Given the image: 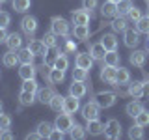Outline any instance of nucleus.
<instances>
[{
    "instance_id": "52",
    "label": "nucleus",
    "mask_w": 149,
    "mask_h": 140,
    "mask_svg": "<svg viewBox=\"0 0 149 140\" xmlns=\"http://www.w3.org/2000/svg\"><path fill=\"white\" fill-rule=\"evenodd\" d=\"M6 37H8L6 28H0V43H2V41H6Z\"/></svg>"
},
{
    "instance_id": "46",
    "label": "nucleus",
    "mask_w": 149,
    "mask_h": 140,
    "mask_svg": "<svg viewBox=\"0 0 149 140\" xmlns=\"http://www.w3.org/2000/svg\"><path fill=\"white\" fill-rule=\"evenodd\" d=\"M11 22V15L6 11H0V28H8Z\"/></svg>"
},
{
    "instance_id": "29",
    "label": "nucleus",
    "mask_w": 149,
    "mask_h": 140,
    "mask_svg": "<svg viewBox=\"0 0 149 140\" xmlns=\"http://www.w3.org/2000/svg\"><path fill=\"white\" fill-rule=\"evenodd\" d=\"M17 54H19V62H21V64H34L36 54L32 52L28 47H26V49H22V47H21V49L17 50Z\"/></svg>"
},
{
    "instance_id": "13",
    "label": "nucleus",
    "mask_w": 149,
    "mask_h": 140,
    "mask_svg": "<svg viewBox=\"0 0 149 140\" xmlns=\"http://www.w3.org/2000/svg\"><path fill=\"white\" fill-rule=\"evenodd\" d=\"M78 108H80V99L69 93V95L63 99V112H67V114H74Z\"/></svg>"
},
{
    "instance_id": "4",
    "label": "nucleus",
    "mask_w": 149,
    "mask_h": 140,
    "mask_svg": "<svg viewBox=\"0 0 149 140\" xmlns=\"http://www.w3.org/2000/svg\"><path fill=\"white\" fill-rule=\"evenodd\" d=\"M54 127L56 129H60V131H63V133H69L73 127V118H71V114H67V112H58V116H56V120H54Z\"/></svg>"
},
{
    "instance_id": "14",
    "label": "nucleus",
    "mask_w": 149,
    "mask_h": 140,
    "mask_svg": "<svg viewBox=\"0 0 149 140\" xmlns=\"http://www.w3.org/2000/svg\"><path fill=\"white\" fill-rule=\"evenodd\" d=\"M28 49H30L36 56H45V54H49V47L45 45L43 39H32L30 43H28Z\"/></svg>"
},
{
    "instance_id": "37",
    "label": "nucleus",
    "mask_w": 149,
    "mask_h": 140,
    "mask_svg": "<svg viewBox=\"0 0 149 140\" xmlns=\"http://www.w3.org/2000/svg\"><path fill=\"white\" fill-rule=\"evenodd\" d=\"M106 65H114V67H118L119 65V54H118V50H106V54H104V60H102Z\"/></svg>"
},
{
    "instance_id": "36",
    "label": "nucleus",
    "mask_w": 149,
    "mask_h": 140,
    "mask_svg": "<svg viewBox=\"0 0 149 140\" xmlns=\"http://www.w3.org/2000/svg\"><path fill=\"white\" fill-rule=\"evenodd\" d=\"M11 6H13V9H15L17 13H26L28 9H30V6H32V0H13Z\"/></svg>"
},
{
    "instance_id": "44",
    "label": "nucleus",
    "mask_w": 149,
    "mask_h": 140,
    "mask_svg": "<svg viewBox=\"0 0 149 140\" xmlns=\"http://www.w3.org/2000/svg\"><path fill=\"white\" fill-rule=\"evenodd\" d=\"M142 17H143L142 15V9H140V8H134V6L130 8V11H129V15H127V19H129L130 22H134V24H136Z\"/></svg>"
},
{
    "instance_id": "47",
    "label": "nucleus",
    "mask_w": 149,
    "mask_h": 140,
    "mask_svg": "<svg viewBox=\"0 0 149 140\" xmlns=\"http://www.w3.org/2000/svg\"><path fill=\"white\" fill-rule=\"evenodd\" d=\"M99 6V0H82V8L88 9V11H91V9H95Z\"/></svg>"
},
{
    "instance_id": "56",
    "label": "nucleus",
    "mask_w": 149,
    "mask_h": 140,
    "mask_svg": "<svg viewBox=\"0 0 149 140\" xmlns=\"http://www.w3.org/2000/svg\"><path fill=\"white\" fill-rule=\"evenodd\" d=\"M4 2H8V0H0V4H4Z\"/></svg>"
},
{
    "instance_id": "19",
    "label": "nucleus",
    "mask_w": 149,
    "mask_h": 140,
    "mask_svg": "<svg viewBox=\"0 0 149 140\" xmlns=\"http://www.w3.org/2000/svg\"><path fill=\"white\" fill-rule=\"evenodd\" d=\"M2 64L6 65V67H15L17 64H21V62H19V54H17V50L8 49L6 52H4V56H2Z\"/></svg>"
},
{
    "instance_id": "49",
    "label": "nucleus",
    "mask_w": 149,
    "mask_h": 140,
    "mask_svg": "<svg viewBox=\"0 0 149 140\" xmlns=\"http://www.w3.org/2000/svg\"><path fill=\"white\" fill-rule=\"evenodd\" d=\"M65 136V133H63V131H60V129H52V133H50V138H52V140H62Z\"/></svg>"
},
{
    "instance_id": "54",
    "label": "nucleus",
    "mask_w": 149,
    "mask_h": 140,
    "mask_svg": "<svg viewBox=\"0 0 149 140\" xmlns=\"http://www.w3.org/2000/svg\"><path fill=\"white\" fill-rule=\"evenodd\" d=\"M2 112H4V103L0 101V114H2Z\"/></svg>"
},
{
    "instance_id": "30",
    "label": "nucleus",
    "mask_w": 149,
    "mask_h": 140,
    "mask_svg": "<svg viewBox=\"0 0 149 140\" xmlns=\"http://www.w3.org/2000/svg\"><path fill=\"white\" fill-rule=\"evenodd\" d=\"M86 134H88L86 127H82V125H78V123H73L71 131H69V136L73 140H82V138H86Z\"/></svg>"
},
{
    "instance_id": "27",
    "label": "nucleus",
    "mask_w": 149,
    "mask_h": 140,
    "mask_svg": "<svg viewBox=\"0 0 149 140\" xmlns=\"http://www.w3.org/2000/svg\"><path fill=\"white\" fill-rule=\"evenodd\" d=\"M56 52H58V56H56V60H54V65H52V67H58V69H62V71H65V69L69 67L67 54H65L63 50H60V49H56Z\"/></svg>"
},
{
    "instance_id": "6",
    "label": "nucleus",
    "mask_w": 149,
    "mask_h": 140,
    "mask_svg": "<svg viewBox=\"0 0 149 140\" xmlns=\"http://www.w3.org/2000/svg\"><path fill=\"white\" fill-rule=\"evenodd\" d=\"M80 110H82V118L88 121V120H97V118H99L101 106L97 105V101H90V103H86Z\"/></svg>"
},
{
    "instance_id": "11",
    "label": "nucleus",
    "mask_w": 149,
    "mask_h": 140,
    "mask_svg": "<svg viewBox=\"0 0 149 140\" xmlns=\"http://www.w3.org/2000/svg\"><path fill=\"white\" fill-rule=\"evenodd\" d=\"M129 62L134 65V67H140L142 69L143 65H146V62H147V52L146 50H132L130 52V56H129Z\"/></svg>"
},
{
    "instance_id": "45",
    "label": "nucleus",
    "mask_w": 149,
    "mask_h": 140,
    "mask_svg": "<svg viewBox=\"0 0 149 140\" xmlns=\"http://www.w3.org/2000/svg\"><path fill=\"white\" fill-rule=\"evenodd\" d=\"M0 127H2L4 131L11 127V116H9V114H4V112L0 114Z\"/></svg>"
},
{
    "instance_id": "57",
    "label": "nucleus",
    "mask_w": 149,
    "mask_h": 140,
    "mask_svg": "<svg viewBox=\"0 0 149 140\" xmlns=\"http://www.w3.org/2000/svg\"><path fill=\"white\" fill-rule=\"evenodd\" d=\"M147 52H149V41H147Z\"/></svg>"
},
{
    "instance_id": "43",
    "label": "nucleus",
    "mask_w": 149,
    "mask_h": 140,
    "mask_svg": "<svg viewBox=\"0 0 149 140\" xmlns=\"http://www.w3.org/2000/svg\"><path fill=\"white\" fill-rule=\"evenodd\" d=\"M136 30L140 32V34H149V17H142L140 21L136 22Z\"/></svg>"
},
{
    "instance_id": "2",
    "label": "nucleus",
    "mask_w": 149,
    "mask_h": 140,
    "mask_svg": "<svg viewBox=\"0 0 149 140\" xmlns=\"http://www.w3.org/2000/svg\"><path fill=\"white\" fill-rule=\"evenodd\" d=\"M104 136L110 140H118L121 138V123L116 118H110L104 123Z\"/></svg>"
},
{
    "instance_id": "26",
    "label": "nucleus",
    "mask_w": 149,
    "mask_h": 140,
    "mask_svg": "<svg viewBox=\"0 0 149 140\" xmlns=\"http://www.w3.org/2000/svg\"><path fill=\"white\" fill-rule=\"evenodd\" d=\"M101 43L104 45L106 50H118V37L114 34H104L101 37Z\"/></svg>"
},
{
    "instance_id": "18",
    "label": "nucleus",
    "mask_w": 149,
    "mask_h": 140,
    "mask_svg": "<svg viewBox=\"0 0 149 140\" xmlns=\"http://www.w3.org/2000/svg\"><path fill=\"white\" fill-rule=\"evenodd\" d=\"M127 93L132 99H140L143 97V82L142 80H134V82H129V90Z\"/></svg>"
},
{
    "instance_id": "60",
    "label": "nucleus",
    "mask_w": 149,
    "mask_h": 140,
    "mask_svg": "<svg viewBox=\"0 0 149 140\" xmlns=\"http://www.w3.org/2000/svg\"><path fill=\"white\" fill-rule=\"evenodd\" d=\"M146 2H147V4H149V0H146Z\"/></svg>"
},
{
    "instance_id": "51",
    "label": "nucleus",
    "mask_w": 149,
    "mask_h": 140,
    "mask_svg": "<svg viewBox=\"0 0 149 140\" xmlns=\"http://www.w3.org/2000/svg\"><path fill=\"white\" fill-rule=\"evenodd\" d=\"M36 138H41V134L37 133V129L34 131V133H28L26 134V140H36Z\"/></svg>"
},
{
    "instance_id": "10",
    "label": "nucleus",
    "mask_w": 149,
    "mask_h": 140,
    "mask_svg": "<svg viewBox=\"0 0 149 140\" xmlns=\"http://www.w3.org/2000/svg\"><path fill=\"white\" fill-rule=\"evenodd\" d=\"M93 62H95V60H93V56L90 52H78L77 58H74V65L86 69V71H90V69L93 67Z\"/></svg>"
},
{
    "instance_id": "55",
    "label": "nucleus",
    "mask_w": 149,
    "mask_h": 140,
    "mask_svg": "<svg viewBox=\"0 0 149 140\" xmlns=\"http://www.w3.org/2000/svg\"><path fill=\"white\" fill-rule=\"evenodd\" d=\"M2 133H4V129H2V127H0V138H2Z\"/></svg>"
},
{
    "instance_id": "40",
    "label": "nucleus",
    "mask_w": 149,
    "mask_h": 140,
    "mask_svg": "<svg viewBox=\"0 0 149 140\" xmlns=\"http://www.w3.org/2000/svg\"><path fill=\"white\" fill-rule=\"evenodd\" d=\"M134 123L142 125V127H147V125H149V110L143 108L138 116H134Z\"/></svg>"
},
{
    "instance_id": "33",
    "label": "nucleus",
    "mask_w": 149,
    "mask_h": 140,
    "mask_svg": "<svg viewBox=\"0 0 149 140\" xmlns=\"http://www.w3.org/2000/svg\"><path fill=\"white\" fill-rule=\"evenodd\" d=\"M52 129H54V125L49 123V121H39V123H37V133L41 134V138H50Z\"/></svg>"
},
{
    "instance_id": "61",
    "label": "nucleus",
    "mask_w": 149,
    "mask_h": 140,
    "mask_svg": "<svg viewBox=\"0 0 149 140\" xmlns=\"http://www.w3.org/2000/svg\"><path fill=\"white\" fill-rule=\"evenodd\" d=\"M147 36H149V34H147Z\"/></svg>"
},
{
    "instance_id": "21",
    "label": "nucleus",
    "mask_w": 149,
    "mask_h": 140,
    "mask_svg": "<svg viewBox=\"0 0 149 140\" xmlns=\"http://www.w3.org/2000/svg\"><path fill=\"white\" fill-rule=\"evenodd\" d=\"M47 78H49L50 84H62L65 80V71H62L58 67H52L49 71V75H47Z\"/></svg>"
},
{
    "instance_id": "7",
    "label": "nucleus",
    "mask_w": 149,
    "mask_h": 140,
    "mask_svg": "<svg viewBox=\"0 0 149 140\" xmlns=\"http://www.w3.org/2000/svg\"><path fill=\"white\" fill-rule=\"evenodd\" d=\"M123 43H125V47H129V49H136L140 45V32L134 30V28H127V30L123 32Z\"/></svg>"
},
{
    "instance_id": "25",
    "label": "nucleus",
    "mask_w": 149,
    "mask_h": 140,
    "mask_svg": "<svg viewBox=\"0 0 149 140\" xmlns=\"http://www.w3.org/2000/svg\"><path fill=\"white\" fill-rule=\"evenodd\" d=\"M36 97H37V101H39V103H43V105L47 103V105H49L50 99L54 97V90H52V88H41V90H37Z\"/></svg>"
},
{
    "instance_id": "39",
    "label": "nucleus",
    "mask_w": 149,
    "mask_h": 140,
    "mask_svg": "<svg viewBox=\"0 0 149 140\" xmlns=\"http://www.w3.org/2000/svg\"><path fill=\"white\" fill-rule=\"evenodd\" d=\"M21 90H26L30 93H37V90H39V84H37L36 78H28V80H22V88Z\"/></svg>"
},
{
    "instance_id": "24",
    "label": "nucleus",
    "mask_w": 149,
    "mask_h": 140,
    "mask_svg": "<svg viewBox=\"0 0 149 140\" xmlns=\"http://www.w3.org/2000/svg\"><path fill=\"white\" fill-rule=\"evenodd\" d=\"M90 54L93 56V60H104V54H106V49H104V45H102L101 41L93 43V45L90 47Z\"/></svg>"
},
{
    "instance_id": "41",
    "label": "nucleus",
    "mask_w": 149,
    "mask_h": 140,
    "mask_svg": "<svg viewBox=\"0 0 149 140\" xmlns=\"http://www.w3.org/2000/svg\"><path fill=\"white\" fill-rule=\"evenodd\" d=\"M129 138H132V140H142V138H143V127H142V125H136V123H134L132 127L129 129Z\"/></svg>"
},
{
    "instance_id": "59",
    "label": "nucleus",
    "mask_w": 149,
    "mask_h": 140,
    "mask_svg": "<svg viewBox=\"0 0 149 140\" xmlns=\"http://www.w3.org/2000/svg\"><path fill=\"white\" fill-rule=\"evenodd\" d=\"M147 17H149V9H147Z\"/></svg>"
},
{
    "instance_id": "58",
    "label": "nucleus",
    "mask_w": 149,
    "mask_h": 140,
    "mask_svg": "<svg viewBox=\"0 0 149 140\" xmlns=\"http://www.w3.org/2000/svg\"><path fill=\"white\" fill-rule=\"evenodd\" d=\"M112 2H116V4H118V2H119V0H112Z\"/></svg>"
},
{
    "instance_id": "12",
    "label": "nucleus",
    "mask_w": 149,
    "mask_h": 140,
    "mask_svg": "<svg viewBox=\"0 0 149 140\" xmlns=\"http://www.w3.org/2000/svg\"><path fill=\"white\" fill-rule=\"evenodd\" d=\"M86 131L91 134V136H99V134H104V123L97 120H88L86 121Z\"/></svg>"
},
{
    "instance_id": "20",
    "label": "nucleus",
    "mask_w": 149,
    "mask_h": 140,
    "mask_svg": "<svg viewBox=\"0 0 149 140\" xmlns=\"http://www.w3.org/2000/svg\"><path fill=\"white\" fill-rule=\"evenodd\" d=\"M101 15L104 19L106 17H116L118 15V4L112 2V0H106V2L101 6Z\"/></svg>"
},
{
    "instance_id": "38",
    "label": "nucleus",
    "mask_w": 149,
    "mask_h": 140,
    "mask_svg": "<svg viewBox=\"0 0 149 140\" xmlns=\"http://www.w3.org/2000/svg\"><path fill=\"white\" fill-rule=\"evenodd\" d=\"M130 8H132V2H130V0H119V2H118V15L127 17L129 11H130Z\"/></svg>"
},
{
    "instance_id": "23",
    "label": "nucleus",
    "mask_w": 149,
    "mask_h": 140,
    "mask_svg": "<svg viewBox=\"0 0 149 140\" xmlns=\"http://www.w3.org/2000/svg\"><path fill=\"white\" fill-rule=\"evenodd\" d=\"M73 37L74 39H80V41L88 39V37H90V28H88V24H74Z\"/></svg>"
},
{
    "instance_id": "22",
    "label": "nucleus",
    "mask_w": 149,
    "mask_h": 140,
    "mask_svg": "<svg viewBox=\"0 0 149 140\" xmlns=\"http://www.w3.org/2000/svg\"><path fill=\"white\" fill-rule=\"evenodd\" d=\"M110 26H112L114 32H125L129 28V19L123 17V15H119V17H116L114 21L110 22Z\"/></svg>"
},
{
    "instance_id": "53",
    "label": "nucleus",
    "mask_w": 149,
    "mask_h": 140,
    "mask_svg": "<svg viewBox=\"0 0 149 140\" xmlns=\"http://www.w3.org/2000/svg\"><path fill=\"white\" fill-rule=\"evenodd\" d=\"M2 138H6V140H11V138H13V134L9 133V129H6V131L2 133Z\"/></svg>"
},
{
    "instance_id": "35",
    "label": "nucleus",
    "mask_w": 149,
    "mask_h": 140,
    "mask_svg": "<svg viewBox=\"0 0 149 140\" xmlns=\"http://www.w3.org/2000/svg\"><path fill=\"white\" fill-rule=\"evenodd\" d=\"M63 99H65L63 95H60V93H54V97H52V99H50V103H49L50 110L62 112V110H63Z\"/></svg>"
},
{
    "instance_id": "9",
    "label": "nucleus",
    "mask_w": 149,
    "mask_h": 140,
    "mask_svg": "<svg viewBox=\"0 0 149 140\" xmlns=\"http://www.w3.org/2000/svg\"><path fill=\"white\" fill-rule=\"evenodd\" d=\"M90 17H91V11L88 9H73L71 13V22L73 24H88L90 22Z\"/></svg>"
},
{
    "instance_id": "34",
    "label": "nucleus",
    "mask_w": 149,
    "mask_h": 140,
    "mask_svg": "<svg viewBox=\"0 0 149 140\" xmlns=\"http://www.w3.org/2000/svg\"><path fill=\"white\" fill-rule=\"evenodd\" d=\"M58 37H60L58 34H54V32L50 30V32H47V34L41 37V39L45 41V45L49 47V49H58Z\"/></svg>"
},
{
    "instance_id": "5",
    "label": "nucleus",
    "mask_w": 149,
    "mask_h": 140,
    "mask_svg": "<svg viewBox=\"0 0 149 140\" xmlns=\"http://www.w3.org/2000/svg\"><path fill=\"white\" fill-rule=\"evenodd\" d=\"M21 30L24 32L28 37H32L37 32V19L32 15H24L21 19Z\"/></svg>"
},
{
    "instance_id": "42",
    "label": "nucleus",
    "mask_w": 149,
    "mask_h": 140,
    "mask_svg": "<svg viewBox=\"0 0 149 140\" xmlns=\"http://www.w3.org/2000/svg\"><path fill=\"white\" fill-rule=\"evenodd\" d=\"M71 75H73V80H80V82H86V78H88V71L82 69V67H78V65H74Z\"/></svg>"
},
{
    "instance_id": "16",
    "label": "nucleus",
    "mask_w": 149,
    "mask_h": 140,
    "mask_svg": "<svg viewBox=\"0 0 149 140\" xmlns=\"http://www.w3.org/2000/svg\"><path fill=\"white\" fill-rule=\"evenodd\" d=\"M36 65L34 64H21V67H19V77L22 78V80H28V78H36Z\"/></svg>"
},
{
    "instance_id": "3",
    "label": "nucleus",
    "mask_w": 149,
    "mask_h": 140,
    "mask_svg": "<svg viewBox=\"0 0 149 140\" xmlns=\"http://www.w3.org/2000/svg\"><path fill=\"white\" fill-rule=\"evenodd\" d=\"M95 101L101 108H110V106H114L118 103V95L114 92H99L95 95Z\"/></svg>"
},
{
    "instance_id": "32",
    "label": "nucleus",
    "mask_w": 149,
    "mask_h": 140,
    "mask_svg": "<svg viewBox=\"0 0 149 140\" xmlns=\"http://www.w3.org/2000/svg\"><path fill=\"white\" fill-rule=\"evenodd\" d=\"M37 99L36 97V93H30V92H26V90H21L19 92V101H21V105L22 106H30V105H34V101Z\"/></svg>"
},
{
    "instance_id": "48",
    "label": "nucleus",
    "mask_w": 149,
    "mask_h": 140,
    "mask_svg": "<svg viewBox=\"0 0 149 140\" xmlns=\"http://www.w3.org/2000/svg\"><path fill=\"white\" fill-rule=\"evenodd\" d=\"M77 50V43H74L73 39H65V49H63V52L65 54H71Z\"/></svg>"
},
{
    "instance_id": "31",
    "label": "nucleus",
    "mask_w": 149,
    "mask_h": 140,
    "mask_svg": "<svg viewBox=\"0 0 149 140\" xmlns=\"http://www.w3.org/2000/svg\"><path fill=\"white\" fill-rule=\"evenodd\" d=\"M130 82V73L129 69L119 67L118 73H116V86H121V84H129Z\"/></svg>"
},
{
    "instance_id": "15",
    "label": "nucleus",
    "mask_w": 149,
    "mask_h": 140,
    "mask_svg": "<svg viewBox=\"0 0 149 140\" xmlns=\"http://www.w3.org/2000/svg\"><path fill=\"white\" fill-rule=\"evenodd\" d=\"M4 43L8 45V49L19 50L22 47V36L19 34V32H11V34H8V37H6V41H4Z\"/></svg>"
},
{
    "instance_id": "17",
    "label": "nucleus",
    "mask_w": 149,
    "mask_h": 140,
    "mask_svg": "<svg viewBox=\"0 0 149 140\" xmlns=\"http://www.w3.org/2000/svg\"><path fill=\"white\" fill-rule=\"evenodd\" d=\"M69 93L74 97H84L88 93V88H86V82H80V80H73V84H69Z\"/></svg>"
},
{
    "instance_id": "8",
    "label": "nucleus",
    "mask_w": 149,
    "mask_h": 140,
    "mask_svg": "<svg viewBox=\"0 0 149 140\" xmlns=\"http://www.w3.org/2000/svg\"><path fill=\"white\" fill-rule=\"evenodd\" d=\"M116 73H118V67H114V65H106V64H104V65L101 67L99 77H101L102 82L114 84V86H116Z\"/></svg>"
},
{
    "instance_id": "28",
    "label": "nucleus",
    "mask_w": 149,
    "mask_h": 140,
    "mask_svg": "<svg viewBox=\"0 0 149 140\" xmlns=\"http://www.w3.org/2000/svg\"><path fill=\"white\" fill-rule=\"evenodd\" d=\"M142 110H143V105H142L140 101H136V99H134V101H129V103H127V106H125V112H127L130 118L138 116Z\"/></svg>"
},
{
    "instance_id": "50",
    "label": "nucleus",
    "mask_w": 149,
    "mask_h": 140,
    "mask_svg": "<svg viewBox=\"0 0 149 140\" xmlns=\"http://www.w3.org/2000/svg\"><path fill=\"white\" fill-rule=\"evenodd\" d=\"M143 97H147V99H149V77L143 80Z\"/></svg>"
},
{
    "instance_id": "1",
    "label": "nucleus",
    "mask_w": 149,
    "mask_h": 140,
    "mask_svg": "<svg viewBox=\"0 0 149 140\" xmlns=\"http://www.w3.org/2000/svg\"><path fill=\"white\" fill-rule=\"evenodd\" d=\"M50 30L54 32V34L62 36V37H67L71 34V24H69V21H65L63 17H58L54 15L50 19Z\"/></svg>"
}]
</instances>
